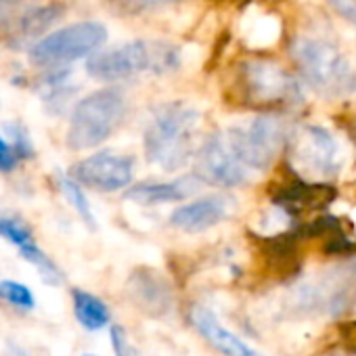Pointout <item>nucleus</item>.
Here are the masks:
<instances>
[{
  "instance_id": "1",
  "label": "nucleus",
  "mask_w": 356,
  "mask_h": 356,
  "mask_svg": "<svg viewBox=\"0 0 356 356\" xmlns=\"http://www.w3.org/2000/svg\"><path fill=\"white\" fill-rule=\"evenodd\" d=\"M202 113L185 101H172L155 109L145 130L147 161L163 172L183 170L197 155Z\"/></svg>"
},
{
  "instance_id": "2",
  "label": "nucleus",
  "mask_w": 356,
  "mask_h": 356,
  "mask_svg": "<svg viewBox=\"0 0 356 356\" xmlns=\"http://www.w3.org/2000/svg\"><path fill=\"white\" fill-rule=\"evenodd\" d=\"M183 65V51L170 42L132 40L120 47L97 51L86 61V72L99 82L128 80L138 74H170Z\"/></svg>"
},
{
  "instance_id": "3",
  "label": "nucleus",
  "mask_w": 356,
  "mask_h": 356,
  "mask_svg": "<svg viewBox=\"0 0 356 356\" xmlns=\"http://www.w3.org/2000/svg\"><path fill=\"white\" fill-rule=\"evenodd\" d=\"M293 57L306 82L327 97H348L356 92V70L350 59L325 38H300Z\"/></svg>"
},
{
  "instance_id": "4",
  "label": "nucleus",
  "mask_w": 356,
  "mask_h": 356,
  "mask_svg": "<svg viewBox=\"0 0 356 356\" xmlns=\"http://www.w3.org/2000/svg\"><path fill=\"white\" fill-rule=\"evenodd\" d=\"M126 115V97L120 88H101L84 97L72 113L67 145L74 151L95 149L105 143Z\"/></svg>"
},
{
  "instance_id": "5",
  "label": "nucleus",
  "mask_w": 356,
  "mask_h": 356,
  "mask_svg": "<svg viewBox=\"0 0 356 356\" xmlns=\"http://www.w3.org/2000/svg\"><path fill=\"white\" fill-rule=\"evenodd\" d=\"M107 40V28L99 22H78L47 34L30 49V61L40 67L72 63L97 53Z\"/></svg>"
},
{
  "instance_id": "6",
  "label": "nucleus",
  "mask_w": 356,
  "mask_h": 356,
  "mask_svg": "<svg viewBox=\"0 0 356 356\" xmlns=\"http://www.w3.org/2000/svg\"><path fill=\"white\" fill-rule=\"evenodd\" d=\"M285 124L273 115H258L231 126L227 140L248 170H268L285 145Z\"/></svg>"
},
{
  "instance_id": "7",
  "label": "nucleus",
  "mask_w": 356,
  "mask_h": 356,
  "mask_svg": "<svg viewBox=\"0 0 356 356\" xmlns=\"http://www.w3.org/2000/svg\"><path fill=\"white\" fill-rule=\"evenodd\" d=\"M243 82L248 95L258 103L298 105L304 99V88L279 63L268 59H252L243 65Z\"/></svg>"
},
{
  "instance_id": "8",
  "label": "nucleus",
  "mask_w": 356,
  "mask_h": 356,
  "mask_svg": "<svg viewBox=\"0 0 356 356\" xmlns=\"http://www.w3.org/2000/svg\"><path fill=\"white\" fill-rule=\"evenodd\" d=\"M197 176L214 187H241L248 181V168L231 149L227 134H210L197 149Z\"/></svg>"
},
{
  "instance_id": "9",
  "label": "nucleus",
  "mask_w": 356,
  "mask_h": 356,
  "mask_svg": "<svg viewBox=\"0 0 356 356\" xmlns=\"http://www.w3.org/2000/svg\"><path fill=\"white\" fill-rule=\"evenodd\" d=\"M72 176L84 187H90L101 193H115L126 189L134 176V157L101 151L72 168Z\"/></svg>"
},
{
  "instance_id": "10",
  "label": "nucleus",
  "mask_w": 356,
  "mask_h": 356,
  "mask_svg": "<svg viewBox=\"0 0 356 356\" xmlns=\"http://www.w3.org/2000/svg\"><path fill=\"white\" fill-rule=\"evenodd\" d=\"M296 168L312 178H331L339 172L341 153L335 136L323 126H306L293 149Z\"/></svg>"
},
{
  "instance_id": "11",
  "label": "nucleus",
  "mask_w": 356,
  "mask_h": 356,
  "mask_svg": "<svg viewBox=\"0 0 356 356\" xmlns=\"http://www.w3.org/2000/svg\"><path fill=\"white\" fill-rule=\"evenodd\" d=\"M231 214V200L225 195H208L176 208L170 216V225L183 233H204L227 220Z\"/></svg>"
},
{
  "instance_id": "12",
  "label": "nucleus",
  "mask_w": 356,
  "mask_h": 356,
  "mask_svg": "<svg viewBox=\"0 0 356 356\" xmlns=\"http://www.w3.org/2000/svg\"><path fill=\"white\" fill-rule=\"evenodd\" d=\"M128 296L145 314L163 316L174 308V296L168 281L149 268H138L128 279Z\"/></svg>"
},
{
  "instance_id": "13",
  "label": "nucleus",
  "mask_w": 356,
  "mask_h": 356,
  "mask_svg": "<svg viewBox=\"0 0 356 356\" xmlns=\"http://www.w3.org/2000/svg\"><path fill=\"white\" fill-rule=\"evenodd\" d=\"M189 321L195 327V331L220 354L225 356H264L258 350H254L252 346H248L239 335H235L233 331H229L210 308L195 304L189 310Z\"/></svg>"
},
{
  "instance_id": "14",
  "label": "nucleus",
  "mask_w": 356,
  "mask_h": 356,
  "mask_svg": "<svg viewBox=\"0 0 356 356\" xmlns=\"http://www.w3.org/2000/svg\"><path fill=\"white\" fill-rule=\"evenodd\" d=\"M202 178L197 174L174 178L168 183H140L130 187L124 197L136 206H159V204H174L185 202L187 197L195 195L202 187Z\"/></svg>"
},
{
  "instance_id": "15",
  "label": "nucleus",
  "mask_w": 356,
  "mask_h": 356,
  "mask_svg": "<svg viewBox=\"0 0 356 356\" xmlns=\"http://www.w3.org/2000/svg\"><path fill=\"white\" fill-rule=\"evenodd\" d=\"M72 300H74V314L86 331H101L109 325L111 312L101 298L84 289H74Z\"/></svg>"
},
{
  "instance_id": "16",
  "label": "nucleus",
  "mask_w": 356,
  "mask_h": 356,
  "mask_svg": "<svg viewBox=\"0 0 356 356\" xmlns=\"http://www.w3.org/2000/svg\"><path fill=\"white\" fill-rule=\"evenodd\" d=\"M63 15V7L59 5H44V7H34L30 11H26L19 19H17V36L22 40H30V38H38L42 36L53 24H57V19Z\"/></svg>"
},
{
  "instance_id": "17",
  "label": "nucleus",
  "mask_w": 356,
  "mask_h": 356,
  "mask_svg": "<svg viewBox=\"0 0 356 356\" xmlns=\"http://www.w3.org/2000/svg\"><path fill=\"white\" fill-rule=\"evenodd\" d=\"M245 40L252 49H268L281 38V22L275 15H256L243 28Z\"/></svg>"
},
{
  "instance_id": "18",
  "label": "nucleus",
  "mask_w": 356,
  "mask_h": 356,
  "mask_svg": "<svg viewBox=\"0 0 356 356\" xmlns=\"http://www.w3.org/2000/svg\"><path fill=\"white\" fill-rule=\"evenodd\" d=\"M19 254H22L24 260H28L30 264L36 266V270L40 273V277H42L44 283H49V285H61V283H63V273H61L59 266H57V264H55V262L36 245V241H32L30 245L22 248Z\"/></svg>"
},
{
  "instance_id": "19",
  "label": "nucleus",
  "mask_w": 356,
  "mask_h": 356,
  "mask_svg": "<svg viewBox=\"0 0 356 356\" xmlns=\"http://www.w3.org/2000/svg\"><path fill=\"white\" fill-rule=\"evenodd\" d=\"M59 187H61V191L65 193V197H67V202L72 204V208L78 212V216L84 220V225L88 227V229H97V222H95V214H92V208H90V204H88V200H86V195H84V191H82V187H80V183L76 181V178L72 176H61L59 178Z\"/></svg>"
},
{
  "instance_id": "20",
  "label": "nucleus",
  "mask_w": 356,
  "mask_h": 356,
  "mask_svg": "<svg viewBox=\"0 0 356 356\" xmlns=\"http://www.w3.org/2000/svg\"><path fill=\"white\" fill-rule=\"evenodd\" d=\"M0 300L7 302L9 306L22 310V312H28L36 306V298H34V291L24 285V283H17V281H0Z\"/></svg>"
},
{
  "instance_id": "21",
  "label": "nucleus",
  "mask_w": 356,
  "mask_h": 356,
  "mask_svg": "<svg viewBox=\"0 0 356 356\" xmlns=\"http://www.w3.org/2000/svg\"><path fill=\"white\" fill-rule=\"evenodd\" d=\"M0 237H3L5 241H9V243H13L17 250L26 248V245H30L34 241L32 229L24 220L9 218V216L0 218Z\"/></svg>"
},
{
  "instance_id": "22",
  "label": "nucleus",
  "mask_w": 356,
  "mask_h": 356,
  "mask_svg": "<svg viewBox=\"0 0 356 356\" xmlns=\"http://www.w3.org/2000/svg\"><path fill=\"white\" fill-rule=\"evenodd\" d=\"M47 88H44V101L47 105H57L59 109L65 105L67 97L72 95V84H70V72H57V74H51L47 78Z\"/></svg>"
},
{
  "instance_id": "23",
  "label": "nucleus",
  "mask_w": 356,
  "mask_h": 356,
  "mask_svg": "<svg viewBox=\"0 0 356 356\" xmlns=\"http://www.w3.org/2000/svg\"><path fill=\"white\" fill-rule=\"evenodd\" d=\"M109 337H111V346H113V354L115 356H140V352L130 343L124 327L113 325L111 331H109Z\"/></svg>"
},
{
  "instance_id": "24",
  "label": "nucleus",
  "mask_w": 356,
  "mask_h": 356,
  "mask_svg": "<svg viewBox=\"0 0 356 356\" xmlns=\"http://www.w3.org/2000/svg\"><path fill=\"white\" fill-rule=\"evenodd\" d=\"M5 128L11 134V143L17 149L19 157H30L32 155V143H30V136H28L26 128L19 126V124H7Z\"/></svg>"
},
{
  "instance_id": "25",
  "label": "nucleus",
  "mask_w": 356,
  "mask_h": 356,
  "mask_svg": "<svg viewBox=\"0 0 356 356\" xmlns=\"http://www.w3.org/2000/svg\"><path fill=\"white\" fill-rule=\"evenodd\" d=\"M19 153L13 147V143H7L3 136H0V172H13L17 161H19Z\"/></svg>"
},
{
  "instance_id": "26",
  "label": "nucleus",
  "mask_w": 356,
  "mask_h": 356,
  "mask_svg": "<svg viewBox=\"0 0 356 356\" xmlns=\"http://www.w3.org/2000/svg\"><path fill=\"white\" fill-rule=\"evenodd\" d=\"M327 3L341 19L356 26V0H327Z\"/></svg>"
},
{
  "instance_id": "27",
  "label": "nucleus",
  "mask_w": 356,
  "mask_h": 356,
  "mask_svg": "<svg viewBox=\"0 0 356 356\" xmlns=\"http://www.w3.org/2000/svg\"><path fill=\"white\" fill-rule=\"evenodd\" d=\"M26 0H0V26L17 19V13L24 9Z\"/></svg>"
},
{
  "instance_id": "28",
  "label": "nucleus",
  "mask_w": 356,
  "mask_h": 356,
  "mask_svg": "<svg viewBox=\"0 0 356 356\" xmlns=\"http://www.w3.org/2000/svg\"><path fill=\"white\" fill-rule=\"evenodd\" d=\"M124 3L136 11H159V9H165V7L178 3V0H124Z\"/></svg>"
},
{
  "instance_id": "29",
  "label": "nucleus",
  "mask_w": 356,
  "mask_h": 356,
  "mask_svg": "<svg viewBox=\"0 0 356 356\" xmlns=\"http://www.w3.org/2000/svg\"><path fill=\"white\" fill-rule=\"evenodd\" d=\"M325 356H339V354H335V352H333V354H325Z\"/></svg>"
},
{
  "instance_id": "30",
  "label": "nucleus",
  "mask_w": 356,
  "mask_h": 356,
  "mask_svg": "<svg viewBox=\"0 0 356 356\" xmlns=\"http://www.w3.org/2000/svg\"><path fill=\"white\" fill-rule=\"evenodd\" d=\"M82 356H97V354H82Z\"/></svg>"
}]
</instances>
